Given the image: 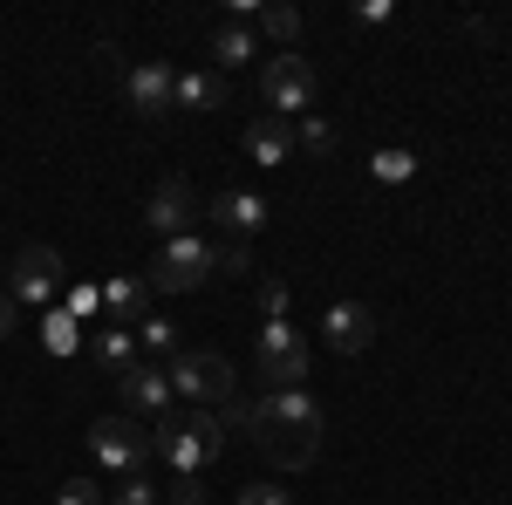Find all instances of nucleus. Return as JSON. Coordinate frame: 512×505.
Segmentation results:
<instances>
[{"instance_id":"obj_1","label":"nucleus","mask_w":512,"mask_h":505,"mask_svg":"<svg viewBox=\"0 0 512 505\" xmlns=\"http://www.w3.org/2000/svg\"><path fill=\"white\" fill-rule=\"evenodd\" d=\"M226 430H246L253 444H260V458H274L280 471H308L321 458V403L308 389H267L260 403H226L219 410Z\"/></svg>"},{"instance_id":"obj_2","label":"nucleus","mask_w":512,"mask_h":505,"mask_svg":"<svg viewBox=\"0 0 512 505\" xmlns=\"http://www.w3.org/2000/svg\"><path fill=\"white\" fill-rule=\"evenodd\" d=\"M158 458L171 478H185V471H198L205 478V465H219V451H226V417L219 410H171V417H158Z\"/></svg>"},{"instance_id":"obj_3","label":"nucleus","mask_w":512,"mask_h":505,"mask_svg":"<svg viewBox=\"0 0 512 505\" xmlns=\"http://www.w3.org/2000/svg\"><path fill=\"white\" fill-rule=\"evenodd\" d=\"M164 376H171L178 396H192L198 410H226V403L239 396V376H233V362H226L219 349H178Z\"/></svg>"},{"instance_id":"obj_4","label":"nucleus","mask_w":512,"mask_h":505,"mask_svg":"<svg viewBox=\"0 0 512 505\" xmlns=\"http://www.w3.org/2000/svg\"><path fill=\"white\" fill-rule=\"evenodd\" d=\"M219 273V246L212 239H198V233H178V239H164L158 246V260L144 267V280L158 287V294H192V287H205Z\"/></svg>"},{"instance_id":"obj_5","label":"nucleus","mask_w":512,"mask_h":505,"mask_svg":"<svg viewBox=\"0 0 512 505\" xmlns=\"http://www.w3.org/2000/svg\"><path fill=\"white\" fill-rule=\"evenodd\" d=\"M260 96H267V117H280V123L315 117V69L294 48H280V55L260 62Z\"/></svg>"},{"instance_id":"obj_6","label":"nucleus","mask_w":512,"mask_h":505,"mask_svg":"<svg viewBox=\"0 0 512 505\" xmlns=\"http://www.w3.org/2000/svg\"><path fill=\"white\" fill-rule=\"evenodd\" d=\"M89 458L110 471V478H130V471H144L158 458V437L137 424V417H96L89 424Z\"/></svg>"},{"instance_id":"obj_7","label":"nucleus","mask_w":512,"mask_h":505,"mask_svg":"<svg viewBox=\"0 0 512 505\" xmlns=\"http://www.w3.org/2000/svg\"><path fill=\"white\" fill-rule=\"evenodd\" d=\"M260 383L267 389H301L308 383V342L294 321H267L260 328Z\"/></svg>"},{"instance_id":"obj_8","label":"nucleus","mask_w":512,"mask_h":505,"mask_svg":"<svg viewBox=\"0 0 512 505\" xmlns=\"http://www.w3.org/2000/svg\"><path fill=\"white\" fill-rule=\"evenodd\" d=\"M7 294L28 301V308H55V294H62V253L55 246H28L14 260V273H7Z\"/></svg>"},{"instance_id":"obj_9","label":"nucleus","mask_w":512,"mask_h":505,"mask_svg":"<svg viewBox=\"0 0 512 505\" xmlns=\"http://www.w3.org/2000/svg\"><path fill=\"white\" fill-rule=\"evenodd\" d=\"M321 335H328L335 355H362L376 335H383V314L369 308V301H335V308L321 314Z\"/></svg>"},{"instance_id":"obj_10","label":"nucleus","mask_w":512,"mask_h":505,"mask_svg":"<svg viewBox=\"0 0 512 505\" xmlns=\"http://www.w3.org/2000/svg\"><path fill=\"white\" fill-rule=\"evenodd\" d=\"M212 219H219L226 233L246 239V233H267V226H274V205L260 192H246V185H226V192L212 198Z\"/></svg>"},{"instance_id":"obj_11","label":"nucleus","mask_w":512,"mask_h":505,"mask_svg":"<svg viewBox=\"0 0 512 505\" xmlns=\"http://www.w3.org/2000/svg\"><path fill=\"white\" fill-rule=\"evenodd\" d=\"M103 328H137L144 314H151V280L144 273H110L103 280Z\"/></svg>"},{"instance_id":"obj_12","label":"nucleus","mask_w":512,"mask_h":505,"mask_svg":"<svg viewBox=\"0 0 512 505\" xmlns=\"http://www.w3.org/2000/svg\"><path fill=\"white\" fill-rule=\"evenodd\" d=\"M123 103H130L137 117L158 123L164 110H171V69H164V62H137V69L123 76Z\"/></svg>"},{"instance_id":"obj_13","label":"nucleus","mask_w":512,"mask_h":505,"mask_svg":"<svg viewBox=\"0 0 512 505\" xmlns=\"http://www.w3.org/2000/svg\"><path fill=\"white\" fill-rule=\"evenodd\" d=\"M144 226L158 239H178L192 226V185H185V178H164L158 192H151V205H144Z\"/></svg>"},{"instance_id":"obj_14","label":"nucleus","mask_w":512,"mask_h":505,"mask_svg":"<svg viewBox=\"0 0 512 505\" xmlns=\"http://www.w3.org/2000/svg\"><path fill=\"white\" fill-rule=\"evenodd\" d=\"M117 389H123V403H130V410H151V417H171V396H178L158 362H137Z\"/></svg>"},{"instance_id":"obj_15","label":"nucleus","mask_w":512,"mask_h":505,"mask_svg":"<svg viewBox=\"0 0 512 505\" xmlns=\"http://www.w3.org/2000/svg\"><path fill=\"white\" fill-rule=\"evenodd\" d=\"M82 349H89V362H96L103 376H117V383L137 369V335H130V328H89Z\"/></svg>"},{"instance_id":"obj_16","label":"nucleus","mask_w":512,"mask_h":505,"mask_svg":"<svg viewBox=\"0 0 512 505\" xmlns=\"http://www.w3.org/2000/svg\"><path fill=\"white\" fill-rule=\"evenodd\" d=\"M239 144H246V157H253V164H267V171H274V164H287V157H294V123H280V117H253Z\"/></svg>"},{"instance_id":"obj_17","label":"nucleus","mask_w":512,"mask_h":505,"mask_svg":"<svg viewBox=\"0 0 512 505\" xmlns=\"http://www.w3.org/2000/svg\"><path fill=\"white\" fill-rule=\"evenodd\" d=\"M171 110H226V76H212V69L171 76Z\"/></svg>"},{"instance_id":"obj_18","label":"nucleus","mask_w":512,"mask_h":505,"mask_svg":"<svg viewBox=\"0 0 512 505\" xmlns=\"http://www.w3.org/2000/svg\"><path fill=\"white\" fill-rule=\"evenodd\" d=\"M212 55H219V69H239V62L260 55V35H253L246 21H219V28H212Z\"/></svg>"},{"instance_id":"obj_19","label":"nucleus","mask_w":512,"mask_h":505,"mask_svg":"<svg viewBox=\"0 0 512 505\" xmlns=\"http://www.w3.org/2000/svg\"><path fill=\"white\" fill-rule=\"evenodd\" d=\"M82 342H89V335H82V321L69 308H48V314H41V349H48V355H76Z\"/></svg>"},{"instance_id":"obj_20","label":"nucleus","mask_w":512,"mask_h":505,"mask_svg":"<svg viewBox=\"0 0 512 505\" xmlns=\"http://www.w3.org/2000/svg\"><path fill=\"white\" fill-rule=\"evenodd\" d=\"M369 178H376V185H410V178H417V151H403V144L376 151L369 157Z\"/></svg>"},{"instance_id":"obj_21","label":"nucleus","mask_w":512,"mask_h":505,"mask_svg":"<svg viewBox=\"0 0 512 505\" xmlns=\"http://www.w3.org/2000/svg\"><path fill=\"white\" fill-rule=\"evenodd\" d=\"M103 505H164V492L144 478V471H130V478H117V485L103 492Z\"/></svg>"},{"instance_id":"obj_22","label":"nucleus","mask_w":512,"mask_h":505,"mask_svg":"<svg viewBox=\"0 0 512 505\" xmlns=\"http://www.w3.org/2000/svg\"><path fill=\"white\" fill-rule=\"evenodd\" d=\"M335 144H342V137H335V123H321V117H301V123H294V151L328 157Z\"/></svg>"},{"instance_id":"obj_23","label":"nucleus","mask_w":512,"mask_h":505,"mask_svg":"<svg viewBox=\"0 0 512 505\" xmlns=\"http://www.w3.org/2000/svg\"><path fill=\"white\" fill-rule=\"evenodd\" d=\"M260 35L280 41V48H294V41H301V14H294V7H260Z\"/></svg>"},{"instance_id":"obj_24","label":"nucleus","mask_w":512,"mask_h":505,"mask_svg":"<svg viewBox=\"0 0 512 505\" xmlns=\"http://www.w3.org/2000/svg\"><path fill=\"white\" fill-rule=\"evenodd\" d=\"M137 342L151 355H178V321H164V314H144L137 321Z\"/></svg>"},{"instance_id":"obj_25","label":"nucleus","mask_w":512,"mask_h":505,"mask_svg":"<svg viewBox=\"0 0 512 505\" xmlns=\"http://www.w3.org/2000/svg\"><path fill=\"white\" fill-rule=\"evenodd\" d=\"M287 301H294L287 280H260V314H267V321H287Z\"/></svg>"},{"instance_id":"obj_26","label":"nucleus","mask_w":512,"mask_h":505,"mask_svg":"<svg viewBox=\"0 0 512 505\" xmlns=\"http://www.w3.org/2000/svg\"><path fill=\"white\" fill-rule=\"evenodd\" d=\"M164 505H205V478H198V471H185V478H171V492H164Z\"/></svg>"},{"instance_id":"obj_27","label":"nucleus","mask_w":512,"mask_h":505,"mask_svg":"<svg viewBox=\"0 0 512 505\" xmlns=\"http://www.w3.org/2000/svg\"><path fill=\"white\" fill-rule=\"evenodd\" d=\"M55 505H103V485H96V478H69V485L55 492Z\"/></svg>"},{"instance_id":"obj_28","label":"nucleus","mask_w":512,"mask_h":505,"mask_svg":"<svg viewBox=\"0 0 512 505\" xmlns=\"http://www.w3.org/2000/svg\"><path fill=\"white\" fill-rule=\"evenodd\" d=\"M239 505H294V499H287L280 485H246V492H239Z\"/></svg>"},{"instance_id":"obj_29","label":"nucleus","mask_w":512,"mask_h":505,"mask_svg":"<svg viewBox=\"0 0 512 505\" xmlns=\"http://www.w3.org/2000/svg\"><path fill=\"white\" fill-rule=\"evenodd\" d=\"M103 308V287H69V314H96Z\"/></svg>"},{"instance_id":"obj_30","label":"nucleus","mask_w":512,"mask_h":505,"mask_svg":"<svg viewBox=\"0 0 512 505\" xmlns=\"http://www.w3.org/2000/svg\"><path fill=\"white\" fill-rule=\"evenodd\" d=\"M246 267H253V260H246V246H239V239H233V246H219V273H246Z\"/></svg>"},{"instance_id":"obj_31","label":"nucleus","mask_w":512,"mask_h":505,"mask_svg":"<svg viewBox=\"0 0 512 505\" xmlns=\"http://www.w3.org/2000/svg\"><path fill=\"white\" fill-rule=\"evenodd\" d=\"M390 14H396L390 0H362V7H355V21H390Z\"/></svg>"},{"instance_id":"obj_32","label":"nucleus","mask_w":512,"mask_h":505,"mask_svg":"<svg viewBox=\"0 0 512 505\" xmlns=\"http://www.w3.org/2000/svg\"><path fill=\"white\" fill-rule=\"evenodd\" d=\"M14 335V294H0V342Z\"/></svg>"}]
</instances>
